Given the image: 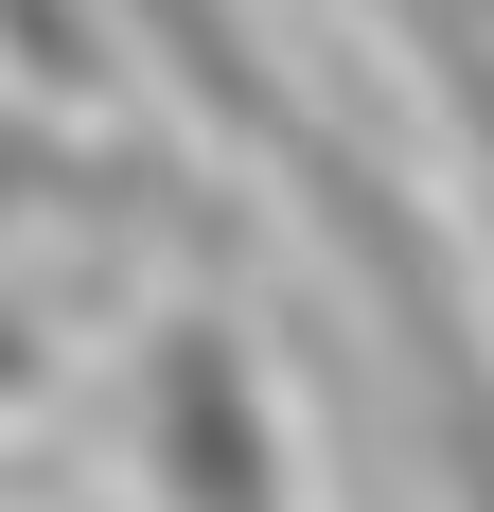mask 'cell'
<instances>
[{"label": "cell", "mask_w": 494, "mask_h": 512, "mask_svg": "<svg viewBox=\"0 0 494 512\" xmlns=\"http://www.w3.org/2000/svg\"><path fill=\"white\" fill-rule=\"evenodd\" d=\"M124 495L142 512H318L283 354L230 301H159L124 336Z\"/></svg>", "instance_id": "obj_1"}, {"label": "cell", "mask_w": 494, "mask_h": 512, "mask_svg": "<svg viewBox=\"0 0 494 512\" xmlns=\"http://www.w3.org/2000/svg\"><path fill=\"white\" fill-rule=\"evenodd\" d=\"M124 177H142V159H106V142H71V124H18V106H0V212H124Z\"/></svg>", "instance_id": "obj_2"}, {"label": "cell", "mask_w": 494, "mask_h": 512, "mask_svg": "<svg viewBox=\"0 0 494 512\" xmlns=\"http://www.w3.org/2000/svg\"><path fill=\"white\" fill-rule=\"evenodd\" d=\"M36 407H53V318L0 283V424H36Z\"/></svg>", "instance_id": "obj_3"}]
</instances>
